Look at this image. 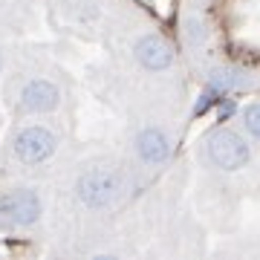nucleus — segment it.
<instances>
[{"mask_svg": "<svg viewBox=\"0 0 260 260\" xmlns=\"http://www.w3.org/2000/svg\"><path fill=\"white\" fill-rule=\"evenodd\" d=\"M200 153L214 171H223V174H237L243 168H249L254 159L249 136L243 130L229 127V124H217L208 130L203 136Z\"/></svg>", "mask_w": 260, "mask_h": 260, "instance_id": "1", "label": "nucleus"}, {"mask_svg": "<svg viewBox=\"0 0 260 260\" xmlns=\"http://www.w3.org/2000/svg\"><path fill=\"white\" fill-rule=\"evenodd\" d=\"M73 194L87 211H107L124 194V177L116 168H87L75 177Z\"/></svg>", "mask_w": 260, "mask_h": 260, "instance_id": "2", "label": "nucleus"}, {"mask_svg": "<svg viewBox=\"0 0 260 260\" xmlns=\"http://www.w3.org/2000/svg\"><path fill=\"white\" fill-rule=\"evenodd\" d=\"M58 133L47 124H23L12 136V153L20 165H44L55 156Z\"/></svg>", "mask_w": 260, "mask_h": 260, "instance_id": "3", "label": "nucleus"}, {"mask_svg": "<svg viewBox=\"0 0 260 260\" xmlns=\"http://www.w3.org/2000/svg\"><path fill=\"white\" fill-rule=\"evenodd\" d=\"M133 150L142 165L165 168L174 159V136L159 124H142L133 136Z\"/></svg>", "mask_w": 260, "mask_h": 260, "instance_id": "4", "label": "nucleus"}, {"mask_svg": "<svg viewBox=\"0 0 260 260\" xmlns=\"http://www.w3.org/2000/svg\"><path fill=\"white\" fill-rule=\"evenodd\" d=\"M41 197L32 188L0 194V229L3 225H35L41 220Z\"/></svg>", "mask_w": 260, "mask_h": 260, "instance_id": "5", "label": "nucleus"}, {"mask_svg": "<svg viewBox=\"0 0 260 260\" xmlns=\"http://www.w3.org/2000/svg\"><path fill=\"white\" fill-rule=\"evenodd\" d=\"M133 58L145 73H168L177 61L174 47L159 32H145V35L136 38L133 41Z\"/></svg>", "mask_w": 260, "mask_h": 260, "instance_id": "6", "label": "nucleus"}, {"mask_svg": "<svg viewBox=\"0 0 260 260\" xmlns=\"http://www.w3.org/2000/svg\"><path fill=\"white\" fill-rule=\"evenodd\" d=\"M18 104L23 113H52L58 110L61 104V90H58L55 81L49 78H29L23 87H20Z\"/></svg>", "mask_w": 260, "mask_h": 260, "instance_id": "7", "label": "nucleus"}, {"mask_svg": "<svg viewBox=\"0 0 260 260\" xmlns=\"http://www.w3.org/2000/svg\"><path fill=\"white\" fill-rule=\"evenodd\" d=\"M182 38H185V44L191 49H197V47H203L205 44V38H208V23L203 20L200 12L191 9L185 18H182Z\"/></svg>", "mask_w": 260, "mask_h": 260, "instance_id": "8", "label": "nucleus"}, {"mask_svg": "<svg viewBox=\"0 0 260 260\" xmlns=\"http://www.w3.org/2000/svg\"><path fill=\"white\" fill-rule=\"evenodd\" d=\"M240 127L251 142L260 145V102H249L240 107Z\"/></svg>", "mask_w": 260, "mask_h": 260, "instance_id": "9", "label": "nucleus"}, {"mask_svg": "<svg viewBox=\"0 0 260 260\" xmlns=\"http://www.w3.org/2000/svg\"><path fill=\"white\" fill-rule=\"evenodd\" d=\"M214 113H217V121H229L232 116L240 113V104H237V99H220L217 107H214Z\"/></svg>", "mask_w": 260, "mask_h": 260, "instance_id": "10", "label": "nucleus"}]
</instances>
